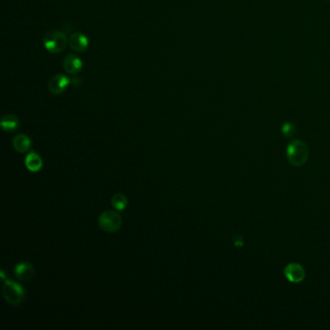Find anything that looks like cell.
<instances>
[{"label": "cell", "mask_w": 330, "mask_h": 330, "mask_svg": "<svg viewBox=\"0 0 330 330\" xmlns=\"http://www.w3.org/2000/svg\"><path fill=\"white\" fill-rule=\"evenodd\" d=\"M19 126L17 116L14 115H6L1 119V127L5 132H14Z\"/></svg>", "instance_id": "8fae6325"}, {"label": "cell", "mask_w": 330, "mask_h": 330, "mask_svg": "<svg viewBox=\"0 0 330 330\" xmlns=\"http://www.w3.org/2000/svg\"><path fill=\"white\" fill-rule=\"evenodd\" d=\"M112 204L113 206L118 210V211H122L124 210L126 207H127V204H128V200L126 198V197L121 194V193H118V194H116L113 198H112Z\"/></svg>", "instance_id": "4fadbf2b"}, {"label": "cell", "mask_w": 330, "mask_h": 330, "mask_svg": "<svg viewBox=\"0 0 330 330\" xmlns=\"http://www.w3.org/2000/svg\"><path fill=\"white\" fill-rule=\"evenodd\" d=\"M99 227L106 232H116L122 226L121 216L113 210L103 212L98 219Z\"/></svg>", "instance_id": "277c9868"}, {"label": "cell", "mask_w": 330, "mask_h": 330, "mask_svg": "<svg viewBox=\"0 0 330 330\" xmlns=\"http://www.w3.org/2000/svg\"><path fill=\"white\" fill-rule=\"evenodd\" d=\"M284 274L286 278L295 284L300 283L305 278V270L302 267L301 264L297 263H291L289 264L284 270Z\"/></svg>", "instance_id": "8992f818"}, {"label": "cell", "mask_w": 330, "mask_h": 330, "mask_svg": "<svg viewBox=\"0 0 330 330\" xmlns=\"http://www.w3.org/2000/svg\"><path fill=\"white\" fill-rule=\"evenodd\" d=\"M31 144L32 143L29 137L24 134H19L13 140V147L19 153L27 152L31 148Z\"/></svg>", "instance_id": "30bf717a"}, {"label": "cell", "mask_w": 330, "mask_h": 330, "mask_svg": "<svg viewBox=\"0 0 330 330\" xmlns=\"http://www.w3.org/2000/svg\"><path fill=\"white\" fill-rule=\"evenodd\" d=\"M71 83V80L64 74H57L53 76L48 84L49 90L53 95H60L62 94L68 85Z\"/></svg>", "instance_id": "5b68a950"}, {"label": "cell", "mask_w": 330, "mask_h": 330, "mask_svg": "<svg viewBox=\"0 0 330 330\" xmlns=\"http://www.w3.org/2000/svg\"><path fill=\"white\" fill-rule=\"evenodd\" d=\"M309 149L307 145L299 140L291 142L287 148V157L289 162L295 166H301L307 162Z\"/></svg>", "instance_id": "6da1fadb"}, {"label": "cell", "mask_w": 330, "mask_h": 330, "mask_svg": "<svg viewBox=\"0 0 330 330\" xmlns=\"http://www.w3.org/2000/svg\"><path fill=\"white\" fill-rule=\"evenodd\" d=\"M25 165L30 171L36 172L42 168L43 160L39 154L32 151L25 158Z\"/></svg>", "instance_id": "7c38bea8"}, {"label": "cell", "mask_w": 330, "mask_h": 330, "mask_svg": "<svg viewBox=\"0 0 330 330\" xmlns=\"http://www.w3.org/2000/svg\"></svg>", "instance_id": "e0dca14e"}, {"label": "cell", "mask_w": 330, "mask_h": 330, "mask_svg": "<svg viewBox=\"0 0 330 330\" xmlns=\"http://www.w3.org/2000/svg\"><path fill=\"white\" fill-rule=\"evenodd\" d=\"M3 297L11 305H19L25 297L24 289L14 281L5 280V284L3 286Z\"/></svg>", "instance_id": "3957f363"}, {"label": "cell", "mask_w": 330, "mask_h": 330, "mask_svg": "<svg viewBox=\"0 0 330 330\" xmlns=\"http://www.w3.org/2000/svg\"><path fill=\"white\" fill-rule=\"evenodd\" d=\"M1 278H2L3 280H5V273H4L3 270H1Z\"/></svg>", "instance_id": "2e32d148"}, {"label": "cell", "mask_w": 330, "mask_h": 330, "mask_svg": "<svg viewBox=\"0 0 330 330\" xmlns=\"http://www.w3.org/2000/svg\"><path fill=\"white\" fill-rule=\"evenodd\" d=\"M43 43L46 50L50 52L60 53L65 50L68 44V38L62 31L50 30L44 35Z\"/></svg>", "instance_id": "7a4b0ae2"}, {"label": "cell", "mask_w": 330, "mask_h": 330, "mask_svg": "<svg viewBox=\"0 0 330 330\" xmlns=\"http://www.w3.org/2000/svg\"><path fill=\"white\" fill-rule=\"evenodd\" d=\"M71 83L74 86H80L82 84V80L80 78H73V80H71Z\"/></svg>", "instance_id": "9a60e30c"}, {"label": "cell", "mask_w": 330, "mask_h": 330, "mask_svg": "<svg viewBox=\"0 0 330 330\" xmlns=\"http://www.w3.org/2000/svg\"><path fill=\"white\" fill-rule=\"evenodd\" d=\"M282 133L285 137L291 138L296 134V126L291 122H287L282 126Z\"/></svg>", "instance_id": "5bb4252c"}, {"label": "cell", "mask_w": 330, "mask_h": 330, "mask_svg": "<svg viewBox=\"0 0 330 330\" xmlns=\"http://www.w3.org/2000/svg\"><path fill=\"white\" fill-rule=\"evenodd\" d=\"M34 267L28 263H20L15 267L16 277L19 281H28L34 276Z\"/></svg>", "instance_id": "9c48e42d"}, {"label": "cell", "mask_w": 330, "mask_h": 330, "mask_svg": "<svg viewBox=\"0 0 330 330\" xmlns=\"http://www.w3.org/2000/svg\"><path fill=\"white\" fill-rule=\"evenodd\" d=\"M63 68L70 75H77L82 69V61L75 54H68L63 59Z\"/></svg>", "instance_id": "ba28073f"}, {"label": "cell", "mask_w": 330, "mask_h": 330, "mask_svg": "<svg viewBox=\"0 0 330 330\" xmlns=\"http://www.w3.org/2000/svg\"><path fill=\"white\" fill-rule=\"evenodd\" d=\"M68 44L76 52H84L89 45L87 37L81 32H73L68 39Z\"/></svg>", "instance_id": "52a82bcc"}]
</instances>
